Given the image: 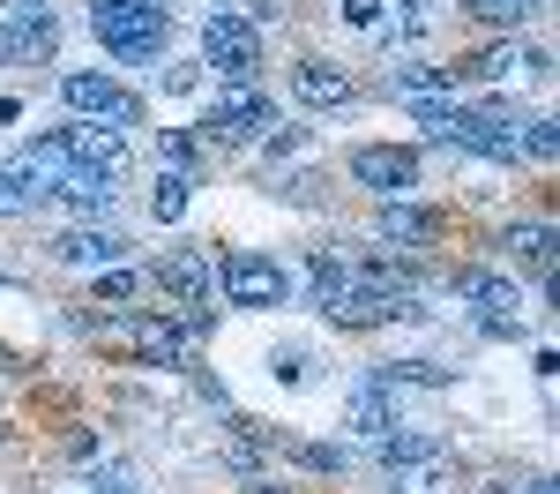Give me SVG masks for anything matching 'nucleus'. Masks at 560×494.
<instances>
[{"label": "nucleus", "instance_id": "obj_1", "mask_svg": "<svg viewBox=\"0 0 560 494\" xmlns=\"http://www.w3.org/2000/svg\"><path fill=\"white\" fill-rule=\"evenodd\" d=\"M90 38L120 68H158L173 45V8L158 0H90Z\"/></svg>", "mask_w": 560, "mask_h": 494}, {"label": "nucleus", "instance_id": "obj_2", "mask_svg": "<svg viewBox=\"0 0 560 494\" xmlns=\"http://www.w3.org/2000/svg\"><path fill=\"white\" fill-rule=\"evenodd\" d=\"M90 337H97L105 353L135 359V367H195V345H202V337L165 308H128V314H113V322H90Z\"/></svg>", "mask_w": 560, "mask_h": 494}, {"label": "nucleus", "instance_id": "obj_3", "mask_svg": "<svg viewBox=\"0 0 560 494\" xmlns=\"http://www.w3.org/2000/svg\"><path fill=\"white\" fill-rule=\"evenodd\" d=\"M217 292H224V308H240V314H277L292 300V269L277 255H261V248H224L217 255Z\"/></svg>", "mask_w": 560, "mask_h": 494}, {"label": "nucleus", "instance_id": "obj_4", "mask_svg": "<svg viewBox=\"0 0 560 494\" xmlns=\"http://www.w3.org/2000/svg\"><path fill=\"white\" fill-rule=\"evenodd\" d=\"M202 68H217L224 90L261 83V31L240 8H210V23H202Z\"/></svg>", "mask_w": 560, "mask_h": 494}, {"label": "nucleus", "instance_id": "obj_5", "mask_svg": "<svg viewBox=\"0 0 560 494\" xmlns=\"http://www.w3.org/2000/svg\"><path fill=\"white\" fill-rule=\"evenodd\" d=\"M456 300L478 337H523V285L501 269H456Z\"/></svg>", "mask_w": 560, "mask_h": 494}, {"label": "nucleus", "instance_id": "obj_6", "mask_svg": "<svg viewBox=\"0 0 560 494\" xmlns=\"http://www.w3.org/2000/svg\"><path fill=\"white\" fill-rule=\"evenodd\" d=\"M60 105L75 113V120H105V128H142V97L135 90H120L105 68H68L60 76Z\"/></svg>", "mask_w": 560, "mask_h": 494}, {"label": "nucleus", "instance_id": "obj_7", "mask_svg": "<svg viewBox=\"0 0 560 494\" xmlns=\"http://www.w3.org/2000/svg\"><path fill=\"white\" fill-rule=\"evenodd\" d=\"M351 187H366L374 203H411V187H419V150L411 142H359L345 158Z\"/></svg>", "mask_w": 560, "mask_h": 494}, {"label": "nucleus", "instance_id": "obj_8", "mask_svg": "<svg viewBox=\"0 0 560 494\" xmlns=\"http://www.w3.org/2000/svg\"><path fill=\"white\" fill-rule=\"evenodd\" d=\"M277 128V97L261 83H240V90H217L210 113H202V142H261V135Z\"/></svg>", "mask_w": 560, "mask_h": 494}, {"label": "nucleus", "instance_id": "obj_9", "mask_svg": "<svg viewBox=\"0 0 560 494\" xmlns=\"http://www.w3.org/2000/svg\"><path fill=\"white\" fill-rule=\"evenodd\" d=\"M404 420V390L388 382L382 367H366L359 382H351V398H345V427L359 435V443H374V435H388Z\"/></svg>", "mask_w": 560, "mask_h": 494}, {"label": "nucleus", "instance_id": "obj_10", "mask_svg": "<svg viewBox=\"0 0 560 494\" xmlns=\"http://www.w3.org/2000/svg\"><path fill=\"white\" fill-rule=\"evenodd\" d=\"M158 292H173L179 308H217V255L210 248H173V255H158Z\"/></svg>", "mask_w": 560, "mask_h": 494}, {"label": "nucleus", "instance_id": "obj_11", "mask_svg": "<svg viewBox=\"0 0 560 494\" xmlns=\"http://www.w3.org/2000/svg\"><path fill=\"white\" fill-rule=\"evenodd\" d=\"M0 38H8V60H52L60 53V15L45 0H0Z\"/></svg>", "mask_w": 560, "mask_h": 494}, {"label": "nucleus", "instance_id": "obj_12", "mask_svg": "<svg viewBox=\"0 0 560 494\" xmlns=\"http://www.w3.org/2000/svg\"><path fill=\"white\" fill-rule=\"evenodd\" d=\"M135 240L128 232H120V225H68V232H60V240H52V263H68V269H90V277H97V269H120V255H128Z\"/></svg>", "mask_w": 560, "mask_h": 494}, {"label": "nucleus", "instance_id": "obj_13", "mask_svg": "<svg viewBox=\"0 0 560 494\" xmlns=\"http://www.w3.org/2000/svg\"><path fill=\"white\" fill-rule=\"evenodd\" d=\"M292 97H300L306 113H345V105H359V83H351V68L306 53L300 68H292Z\"/></svg>", "mask_w": 560, "mask_h": 494}, {"label": "nucleus", "instance_id": "obj_14", "mask_svg": "<svg viewBox=\"0 0 560 494\" xmlns=\"http://www.w3.org/2000/svg\"><path fill=\"white\" fill-rule=\"evenodd\" d=\"M374 240H382L388 255H427L433 240H441V210H419V203H382Z\"/></svg>", "mask_w": 560, "mask_h": 494}, {"label": "nucleus", "instance_id": "obj_15", "mask_svg": "<svg viewBox=\"0 0 560 494\" xmlns=\"http://www.w3.org/2000/svg\"><path fill=\"white\" fill-rule=\"evenodd\" d=\"M60 142H68V158L90 165V173H120V165H128V135L105 128V120H68Z\"/></svg>", "mask_w": 560, "mask_h": 494}, {"label": "nucleus", "instance_id": "obj_16", "mask_svg": "<svg viewBox=\"0 0 560 494\" xmlns=\"http://www.w3.org/2000/svg\"><path fill=\"white\" fill-rule=\"evenodd\" d=\"M113 195H120V173L68 165V173L52 180V203H68V210H83V218H105V210H113Z\"/></svg>", "mask_w": 560, "mask_h": 494}, {"label": "nucleus", "instance_id": "obj_17", "mask_svg": "<svg viewBox=\"0 0 560 494\" xmlns=\"http://www.w3.org/2000/svg\"><path fill=\"white\" fill-rule=\"evenodd\" d=\"M509 263H530V269H553V218L538 210V218H523V225H501V240H493Z\"/></svg>", "mask_w": 560, "mask_h": 494}, {"label": "nucleus", "instance_id": "obj_18", "mask_svg": "<svg viewBox=\"0 0 560 494\" xmlns=\"http://www.w3.org/2000/svg\"><path fill=\"white\" fill-rule=\"evenodd\" d=\"M52 203V187H45V173L38 165H0V218H31V210H45Z\"/></svg>", "mask_w": 560, "mask_h": 494}, {"label": "nucleus", "instance_id": "obj_19", "mask_svg": "<svg viewBox=\"0 0 560 494\" xmlns=\"http://www.w3.org/2000/svg\"><path fill=\"white\" fill-rule=\"evenodd\" d=\"M388 90H396V97H448L456 76H448L441 60H396V68H388Z\"/></svg>", "mask_w": 560, "mask_h": 494}, {"label": "nucleus", "instance_id": "obj_20", "mask_svg": "<svg viewBox=\"0 0 560 494\" xmlns=\"http://www.w3.org/2000/svg\"><path fill=\"white\" fill-rule=\"evenodd\" d=\"M456 8H464L471 23H486V31H501V38H516V31L530 23V15H538V8H546V0H456Z\"/></svg>", "mask_w": 560, "mask_h": 494}, {"label": "nucleus", "instance_id": "obj_21", "mask_svg": "<svg viewBox=\"0 0 560 494\" xmlns=\"http://www.w3.org/2000/svg\"><path fill=\"white\" fill-rule=\"evenodd\" d=\"M306 285H314V308H329V300L351 285V263L337 255V248H306Z\"/></svg>", "mask_w": 560, "mask_h": 494}, {"label": "nucleus", "instance_id": "obj_22", "mask_svg": "<svg viewBox=\"0 0 560 494\" xmlns=\"http://www.w3.org/2000/svg\"><path fill=\"white\" fill-rule=\"evenodd\" d=\"M158 165L165 173H202V135H187V128H158Z\"/></svg>", "mask_w": 560, "mask_h": 494}, {"label": "nucleus", "instance_id": "obj_23", "mask_svg": "<svg viewBox=\"0 0 560 494\" xmlns=\"http://www.w3.org/2000/svg\"><path fill=\"white\" fill-rule=\"evenodd\" d=\"M337 8H345V23L359 31V38H374V45L396 38V15H388V0H337Z\"/></svg>", "mask_w": 560, "mask_h": 494}, {"label": "nucleus", "instance_id": "obj_24", "mask_svg": "<svg viewBox=\"0 0 560 494\" xmlns=\"http://www.w3.org/2000/svg\"><path fill=\"white\" fill-rule=\"evenodd\" d=\"M187 195H195V180H187V173H158V187H150V218L179 225V218H187Z\"/></svg>", "mask_w": 560, "mask_h": 494}, {"label": "nucleus", "instance_id": "obj_25", "mask_svg": "<svg viewBox=\"0 0 560 494\" xmlns=\"http://www.w3.org/2000/svg\"><path fill=\"white\" fill-rule=\"evenodd\" d=\"M90 292H97L105 308H128L135 292H142V269H97V277H90Z\"/></svg>", "mask_w": 560, "mask_h": 494}, {"label": "nucleus", "instance_id": "obj_26", "mask_svg": "<svg viewBox=\"0 0 560 494\" xmlns=\"http://www.w3.org/2000/svg\"><path fill=\"white\" fill-rule=\"evenodd\" d=\"M553 150H560V128L538 113V120H523V158H538V165H553Z\"/></svg>", "mask_w": 560, "mask_h": 494}, {"label": "nucleus", "instance_id": "obj_27", "mask_svg": "<svg viewBox=\"0 0 560 494\" xmlns=\"http://www.w3.org/2000/svg\"><path fill=\"white\" fill-rule=\"evenodd\" d=\"M306 135H314V128H292V120H277V128L261 135V158H269V165H277V158H300Z\"/></svg>", "mask_w": 560, "mask_h": 494}, {"label": "nucleus", "instance_id": "obj_28", "mask_svg": "<svg viewBox=\"0 0 560 494\" xmlns=\"http://www.w3.org/2000/svg\"><path fill=\"white\" fill-rule=\"evenodd\" d=\"M269 375L277 382H314V353L306 345H284V353H269Z\"/></svg>", "mask_w": 560, "mask_h": 494}, {"label": "nucleus", "instance_id": "obj_29", "mask_svg": "<svg viewBox=\"0 0 560 494\" xmlns=\"http://www.w3.org/2000/svg\"><path fill=\"white\" fill-rule=\"evenodd\" d=\"M202 83V60H179V68H165V90H195Z\"/></svg>", "mask_w": 560, "mask_h": 494}, {"label": "nucleus", "instance_id": "obj_30", "mask_svg": "<svg viewBox=\"0 0 560 494\" xmlns=\"http://www.w3.org/2000/svg\"><path fill=\"white\" fill-rule=\"evenodd\" d=\"M240 494H292L284 480H269V472H255V480H240Z\"/></svg>", "mask_w": 560, "mask_h": 494}, {"label": "nucleus", "instance_id": "obj_31", "mask_svg": "<svg viewBox=\"0 0 560 494\" xmlns=\"http://www.w3.org/2000/svg\"><path fill=\"white\" fill-rule=\"evenodd\" d=\"M478 494H523V480H478Z\"/></svg>", "mask_w": 560, "mask_h": 494}, {"label": "nucleus", "instance_id": "obj_32", "mask_svg": "<svg viewBox=\"0 0 560 494\" xmlns=\"http://www.w3.org/2000/svg\"><path fill=\"white\" fill-rule=\"evenodd\" d=\"M523 494H553V480H546V472H530V480H523Z\"/></svg>", "mask_w": 560, "mask_h": 494}, {"label": "nucleus", "instance_id": "obj_33", "mask_svg": "<svg viewBox=\"0 0 560 494\" xmlns=\"http://www.w3.org/2000/svg\"><path fill=\"white\" fill-rule=\"evenodd\" d=\"M0 60H8V38H0Z\"/></svg>", "mask_w": 560, "mask_h": 494}, {"label": "nucleus", "instance_id": "obj_34", "mask_svg": "<svg viewBox=\"0 0 560 494\" xmlns=\"http://www.w3.org/2000/svg\"><path fill=\"white\" fill-rule=\"evenodd\" d=\"M158 8H173V0H158Z\"/></svg>", "mask_w": 560, "mask_h": 494}]
</instances>
